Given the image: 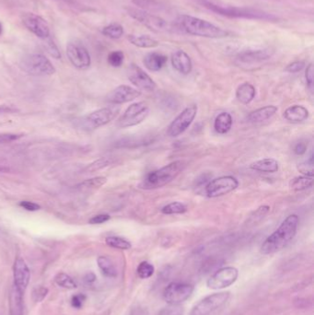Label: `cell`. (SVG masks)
I'll list each match as a JSON object with an SVG mask.
<instances>
[{
	"mask_svg": "<svg viewBox=\"0 0 314 315\" xmlns=\"http://www.w3.org/2000/svg\"><path fill=\"white\" fill-rule=\"evenodd\" d=\"M300 218L296 214L287 216L277 230L265 239L261 252L263 254H272L286 247L296 236Z\"/></svg>",
	"mask_w": 314,
	"mask_h": 315,
	"instance_id": "1",
	"label": "cell"
},
{
	"mask_svg": "<svg viewBox=\"0 0 314 315\" xmlns=\"http://www.w3.org/2000/svg\"><path fill=\"white\" fill-rule=\"evenodd\" d=\"M197 3L203 6L205 9H208L214 13L228 17V18H247V19H259L264 22H278V18L274 14L265 12L259 9L250 8H238L216 4L210 0H196Z\"/></svg>",
	"mask_w": 314,
	"mask_h": 315,
	"instance_id": "2",
	"label": "cell"
},
{
	"mask_svg": "<svg viewBox=\"0 0 314 315\" xmlns=\"http://www.w3.org/2000/svg\"><path fill=\"white\" fill-rule=\"evenodd\" d=\"M177 23L183 32L194 36L221 39L228 35V32L216 26L213 23L190 15L179 16Z\"/></svg>",
	"mask_w": 314,
	"mask_h": 315,
	"instance_id": "3",
	"label": "cell"
},
{
	"mask_svg": "<svg viewBox=\"0 0 314 315\" xmlns=\"http://www.w3.org/2000/svg\"><path fill=\"white\" fill-rule=\"evenodd\" d=\"M186 166L187 162L185 161L178 160L173 162L159 170L149 172L139 186L145 190L161 188L175 180L184 171Z\"/></svg>",
	"mask_w": 314,
	"mask_h": 315,
	"instance_id": "4",
	"label": "cell"
},
{
	"mask_svg": "<svg viewBox=\"0 0 314 315\" xmlns=\"http://www.w3.org/2000/svg\"><path fill=\"white\" fill-rule=\"evenodd\" d=\"M22 68L32 76H51L55 73L54 65L44 54H32L25 56L22 61Z\"/></svg>",
	"mask_w": 314,
	"mask_h": 315,
	"instance_id": "5",
	"label": "cell"
},
{
	"mask_svg": "<svg viewBox=\"0 0 314 315\" xmlns=\"http://www.w3.org/2000/svg\"><path fill=\"white\" fill-rule=\"evenodd\" d=\"M120 113L119 106H109L104 108L99 109L95 112L88 114L87 116L82 118L80 121V126L83 129L86 130H94L100 126H105L113 121L114 118Z\"/></svg>",
	"mask_w": 314,
	"mask_h": 315,
	"instance_id": "6",
	"label": "cell"
},
{
	"mask_svg": "<svg viewBox=\"0 0 314 315\" xmlns=\"http://www.w3.org/2000/svg\"><path fill=\"white\" fill-rule=\"evenodd\" d=\"M128 13L137 21L138 23H141L145 27L150 29L152 32H166L172 31V25L165 21L164 18L159 16H156L153 14L149 13L148 11L142 10V9H129Z\"/></svg>",
	"mask_w": 314,
	"mask_h": 315,
	"instance_id": "7",
	"label": "cell"
},
{
	"mask_svg": "<svg viewBox=\"0 0 314 315\" xmlns=\"http://www.w3.org/2000/svg\"><path fill=\"white\" fill-rule=\"evenodd\" d=\"M231 297L228 291L213 293L201 300L192 309L190 315H210L225 305Z\"/></svg>",
	"mask_w": 314,
	"mask_h": 315,
	"instance_id": "8",
	"label": "cell"
},
{
	"mask_svg": "<svg viewBox=\"0 0 314 315\" xmlns=\"http://www.w3.org/2000/svg\"><path fill=\"white\" fill-rule=\"evenodd\" d=\"M150 114V108L146 102H139L133 104L128 107L123 115L119 118L117 126L120 128H127L137 126L145 121Z\"/></svg>",
	"mask_w": 314,
	"mask_h": 315,
	"instance_id": "9",
	"label": "cell"
},
{
	"mask_svg": "<svg viewBox=\"0 0 314 315\" xmlns=\"http://www.w3.org/2000/svg\"><path fill=\"white\" fill-rule=\"evenodd\" d=\"M239 181L233 176H221L210 181L205 185V194L210 198H219L237 189Z\"/></svg>",
	"mask_w": 314,
	"mask_h": 315,
	"instance_id": "10",
	"label": "cell"
},
{
	"mask_svg": "<svg viewBox=\"0 0 314 315\" xmlns=\"http://www.w3.org/2000/svg\"><path fill=\"white\" fill-rule=\"evenodd\" d=\"M193 292L194 287L190 284L173 282L164 289L163 299L171 305H177L188 300Z\"/></svg>",
	"mask_w": 314,
	"mask_h": 315,
	"instance_id": "11",
	"label": "cell"
},
{
	"mask_svg": "<svg viewBox=\"0 0 314 315\" xmlns=\"http://www.w3.org/2000/svg\"><path fill=\"white\" fill-rule=\"evenodd\" d=\"M197 110L198 108L196 104H192L184 109L169 126L168 135L171 137H177L184 133L195 120Z\"/></svg>",
	"mask_w": 314,
	"mask_h": 315,
	"instance_id": "12",
	"label": "cell"
},
{
	"mask_svg": "<svg viewBox=\"0 0 314 315\" xmlns=\"http://www.w3.org/2000/svg\"><path fill=\"white\" fill-rule=\"evenodd\" d=\"M239 271L233 266L222 267L216 271L206 282L207 288L211 289H222L228 288L236 282Z\"/></svg>",
	"mask_w": 314,
	"mask_h": 315,
	"instance_id": "13",
	"label": "cell"
},
{
	"mask_svg": "<svg viewBox=\"0 0 314 315\" xmlns=\"http://www.w3.org/2000/svg\"><path fill=\"white\" fill-rule=\"evenodd\" d=\"M67 55L70 63L78 69H87L91 63V55L84 45L78 42H70L67 46Z\"/></svg>",
	"mask_w": 314,
	"mask_h": 315,
	"instance_id": "14",
	"label": "cell"
},
{
	"mask_svg": "<svg viewBox=\"0 0 314 315\" xmlns=\"http://www.w3.org/2000/svg\"><path fill=\"white\" fill-rule=\"evenodd\" d=\"M128 77L133 85L136 86L139 90L145 91H153L157 88L155 81H153L150 75H148L141 68L132 64L128 69Z\"/></svg>",
	"mask_w": 314,
	"mask_h": 315,
	"instance_id": "15",
	"label": "cell"
},
{
	"mask_svg": "<svg viewBox=\"0 0 314 315\" xmlns=\"http://www.w3.org/2000/svg\"><path fill=\"white\" fill-rule=\"evenodd\" d=\"M23 23L35 36L45 40L50 37V29L48 23L41 16L34 13H26L23 16Z\"/></svg>",
	"mask_w": 314,
	"mask_h": 315,
	"instance_id": "16",
	"label": "cell"
},
{
	"mask_svg": "<svg viewBox=\"0 0 314 315\" xmlns=\"http://www.w3.org/2000/svg\"><path fill=\"white\" fill-rule=\"evenodd\" d=\"M141 96V91L130 86L120 85L106 96V101L114 105L127 104Z\"/></svg>",
	"mask_w": 314,
	"mask_h": 315,
	"instance_id": "17",
	"label": "cell"
},
{
	"mask_svg": "<svg viewBox=\"0 0 314 315\" xmlns=\"http://www.w3.org/2000/svg\"><path fill=\"white\" fill-rule=\"evenodd\" d=\"M31 272L28 267L26 262L22 257L16 258L13 266L14 287L18 289L19 292L24 294L27 289L28 285L30 283Z\"/></svg>",
	"mask_w": 314,
	"mask_h": 315,
	"instance_id": "18",
	"label": "cell"
},
{
	"mask_svg": "<svg viewBox=\"0 0 314 315\" xmlns=\"http://www.w3.org/2000/svg\"><path fill=\"white\" fill-rule=\"evenodd\" d=\"M273 53V51L270 48L245 50L238 54L237 59L238 61L243 64L260 63L270 58Z\"/></svg>",
	"mask_w": 314,
	"mask_h": 315,
	"instance_id": "19",
	"label": "cell"
},
{
	"mask_svg": "<svg viewBox=\"0 0 314 315\" xmlns=\"http://www.w3.org/2000/svg\"><path fill=\"white\" fill-rule=\"evenodd\" d=\"M173 68L182 75L190 74L193 68V64L190 56L182 50H178L172 54Z\"/></svg>",
	"mask_w": 314,
	"mask_h": 315,
	"instance_id": "20",
	"label": "cell"
},
{
	"mask_svg": "<svg viewBox=\"0 0 314 315\" xmlns=\"http://www.w3.org/2000/svg\"><path fill=\"white\" fill-rule=\"evenodd\" d=\"M278 112V107L275 105H267L262 108L257 109L247 116V121L252 124H258L262 122L266 121L271 117H273L276 113Z\"/></svg>",
	"mask_w": 314,
	"mask_h": 315,
	"instance_id": "21",
	"label": "cell"
},
{
	"mask_svg": "<svg viewBox=\"0 0 314 315\" xmlns=\"http://www.w3.org/2000/svg\"><path fill=\"white\" fill-rule=\"evenodd\" d=\"M284 118L287 121L298 124L305 121L309 117V111L302 105H293L284 112Z\"/></svg>",
	"mask_w": 314,
	"mask_h": 315,
	"instance_id": "22",
	"label": "cell"
},
{
	"mask_svg": "<svg viewBox=\"0 0 314 315\" xmlns=\"http://www.w3.org/2000/svg\"><path fill=\"white\" fill-rule=\"evenodd\" d=\"M9 315H24L23 294L12 287L9 293Z\"/></svg>",
	"mask_w": 314,
	"mask_h": 315,
	"instance_id": "23",
	"label": "cell"
},
{
	"mask_svg": "<svg viewBox=\"0 0 314 315\" xmlns=\"http://www.w3.org/2000/svg\"><path fill=\"white\" fill-rule=\"evenodd\" d=\"M167 60L168 58L166 55L153 52L146 54L144 57L143 62L149 70H151L152 72H157L163 68L165 64L167 63Z\"/></svg>",
	"mask_w": 314,
	"mask_h": 315,
	"instance_id": "24",
	"label": "cell"
},
{
	"mask_svg": "<svg viewBox=\"0 0 314 315\" xmlns=\"http://www.w3.org/2000/svg\"><path fill=\"white\" fill-rule=\"evenodd\" d=\"M250 168L254 171L266 172V173H274L277 172L279 169V164L277 160L273 158H265L263 160H259L253 162L250 165Z\"/></svg>",
	"mask_w": 314,
	"mask_h": 315,
	"instance_id": "25",
	"label": "cell"
},
{
	"mask_svg": "<svg viewBox=\"0 0 314 315\" xmlns=\"http://www.w3.org/2000/svg\"><path fill=\"white\" fill-rule=\"evenodd\" d=\"M256 90L254 86L248 82H244L238 87L236 90V98L241 104H250L255 99Z\"/></svg>",
	"mask_w": 314,
	"mask_h": 315,
	"instance_id": "26",
	"label": "cell"
},
{
	"mask_svg": "<svg viewBox=\"0 0 314 315\" xmlns=\"http://www.w3.org/2000/svg\"><path fill=\"white\" fill-rule=\"evenodd\" d=\"M233 117L228 113H219L214 122V128L220 135L227 134L233 126Z\"/></svg>",
	"mask_w": 314,
	"mask_h": 315,
	"instance_id": "27",
	"label": "cell"
},
{
	"mask_svg": "<svg viewBox=\"0 0 314 315\" xmlns=\"http://www.w3.org/2000/svg\"><path fill=\"white\" fill-rule=\"evenodd\" d=\"M98 266L100 268L101 274L110 279H114L117 277V269L114 266L113 261L107 257H99L97 259Z\"/></svg>",
	"mask_w": 314,
	"mask_h": 315,
	"instance_id": "28",
	"label": "cell"
},
{
	"mask_svg": "<svg viewBox=\"0 0 314 315\" xmlns=\"http://www.w3.org/2000/svg\"><path fill=\"white\" fill-rule=\"evenodd\" d=\"M128 39L133 45L139 48H153L159 45V42L149 35H128Z\"/></svg>",
	"mask_w": 314,
	"mask_h": 315,
	"instance_id": "29",
	"label": "cell"
},
{
	"mask_svg": "<svg viewBox=\"0 0 314 315\" xmlns=\"http://www.w3.org/2000/svg\"><path fill=\"white\" fill-rule=\"evenodd\" d=\"M313 185V178L308 176H298L293 178L289 183V187L293 191H303V190L310 189Z\"/></svg>",
	"mask_w": 314,
	"mask_h": 315,
	"instance_id": "30",
	"label": "cell"
},
{
	"mask_svg": "<svg viewBox=\"0 0 314 315\" xmlns=\"http://www.w3.org/2000/svg\"><path fill=\"white\" fill-rule=\"evenodd\" d=\"M105 243L110 247L119 250H129L132 247V244L128 240L118 237V236H110L105 239Z\"/></svg>",
	"mask_w": 314,
	"mask_h": 315,
	"instance_id": "31",
	"label": "cell"
},
{
	"mask_svg": "<svg viewBox=\"0 0 314 315\" xmlns=\"http://www.w3.org/2000/svg\"><path fill=\"white\" fill-rule=\"evenodd\" d=\"M102 34L111 39H119L123 35V28L119 23H111L102 29Z\"/></svg>",
	"mask_w": 314,
	"mask_h": 315,
	"instance_id": "32",
	"label": "cell"
},
{
	"mask_svg": "<svg viewBox=\"0 0 314 315\" xmlns=\"http://www.w3.org/2000/svg\"><path fill=\"white\" fill-rule=\"evenodd\" d=\"M106 183H107L106 177L98 176V177H94V178L88 179V180L82 182L77 187L81 188V189H96V188H100L102 185H104Z\"/></svg>",
	"mask_w": 314,
	"mask_h": 315,
	"instance_id": "33",
	"label": "cell"
},
{
	"mask_svg": "<svg viewBox=\"0 0 314 315\" xmlns=\"http://www.w3.org/2000/svg\"><path fill=\"white\" fill-rule=\"evenodd\" d=\"M186 211V206L181 202L170 203L161 209V212L164 215H177V214H183Z\"/></svg>",
	"mask_w": 314,
	"mask_h": 315,
	"instance_id": "34",
	"label": "cell"
},
{
	"mask_svg": "<svg viewBox=\"0 0 314 315\" xmlns=\"http://www.w3.org/2000/svg\"><path fill=\"white\" fill-rule=\"evenodd\" d=\"M55 282L61 288L67 289H74L77 288V283L75 282V280L66 273H58L55 275Z\"/></svg>",
	"mask_w": 314,
	"mask_h": 315,
	"instance_id": "35",
	"label": "cell"
},
{
	"mask_svg": "<svg viewBox=\"0 0 314 315\" xmlns=\"http://www.w3.org/2000/svg\"><path fill=\"white\" fill-rule=\"evenodd\" d=\"M133 3L145 11H159L163 9V7L157 0H133Z\"/></svg>",
	"mask_w": 314,
	"mask_h": 315,
	"instance_id": "36",
	"label": "cell"
},
{
	"mask_svg": "<svg viewBox=\"0 0 314 315\" xmlns=\"http://www.w3.org/2000/svg\"><path fill=\"white\" fill-rule=\"evenodd\" d=\"M155 272V268L150 262L144 261L137 266V274L138 278L141 279H148L151 278Z\"/></svg>",
	"mask_w": 314,
	"mask_h": 315,
	"instance_id": "37",
	"label": "cell"
},
{
	"mask_svg": "<svg viewBox=\"0 0 314 315\" xmlns=\"http://www.w3.org/2000/svg\"><path fill=\"white\" fill-rule=\"evenodd\" d=\"M112 163H113V160L111 158H100V159L92 162L91 164L87 167L86 171L93 172V171H99V170H101L105 167L109 166L110 164H112Z\"/></svg>",
	"mask_w": 314,
	"mask_h": 315,
	"instance_id": "38",
	"label": "cell"
},
{
	"mask_svg": "<svg viewBox=\"0 0 314 315\" xmlns=\"http://www.w3.org/2000/svg\"><path fill=\"white\" fill-rule=\"evenodd\" d=\"M123 59L124 55L122 51H114L108 55V63L114 68H119L123 65Z\"/></svg>",
	"mask_w": 314,
	"mask_h": 315,
	"instance_id": "39",
	"label": "cell"
},
{
	"mask_svg": "<svg viewBox=\"0 0 314 315\" xmlns=\"http://www.w3.org/2000/svg\"><path fill=\"white\" fill-rule=\"evenodd\" d=\"M45 48H46L47 53L50 54L51 56H53L54 58H61V53L59 49L57 48V46L55 44V42L51 39L50 37L45 39Z\"/></svg>",
	"mask_w": 314,
	"mask_h": 315,
	"instance_id": "40",
	"label": "cell"
},
{
	"mask_svg": "<svg viewBox=\"0 0 314 315\" xmlns=\"http://www.w3.org/2000/svg\"><path fill=\"white\" fill-rule=\"evenodd\" d=\"M312 156L309 159V161H307L306 162L301 163L299 164L298 166V170L301 171V173L304 176H308V177H312L313 178V160H312Z\"/></svg>",
	"mask_w": 314,
	"mask_h": 315,
	"instance_id": "41",
	"label": "cell"
},
{
	"mask_svg": "<svg viewBox=\"0 0 314 315\" xmlns=\"http://www.w3.org/2000/svg\"><path fill=\"white\" fill-rule=\"evenodd\" d=\"M49 292L48 288L43 286H38L32 289V299L33 302H41L46 299L47 294Z\"/></svg>",
	"mask_w": 314,
	"mask_h": 315,
	"instance_id": "42",
	"label": "cell"
},
{
	"mask_svg": "<svg viewBox=\"0 0 314 315\" xmlns=\"http://www.w3.org/2000/svg\"><path fill=\"white\" fill-rule=\"evenodd\" d=\"M270 211V207L269 206H262L259 208H257L254 214L250 216V221H261L262 219H264V216Z\"/></svg>",
	"mask_w": 314,
	"mask_h": 315,
	"instance_id": "43",
	"label": "cell"
},
{
	"mask_svg": "<svg viewBox=\"0 0 314 315\" xmlns=\"http://www.w3.org/2000/svg\"><path fill=\"white\" fill-rule=\"evenodd\" d=\"M304 68H305V62L304 61H294L289 65H287V68H285V70L287 72L298 73L301 71Z\"/></svg>",
	"mask_w": 314,
	"mask_h": 315,
	"instance_id": "44",
	"label": "cell"
},
{
	"mask_svg": "<svg viewBox=\"0 0 314 315\" xmlns=\"http://www.w3.org/2000/svg\"><path fill=\"white\" fill-rule=\"evenodd\" d=\"M306 81H307V85L310 88V90L313 89V65L310 64L307 68H306L305 72Z\"/></svg>",
	"mask_w": 314,
	"mask_h": 315,
	"instance_id": "45",
	"label": "cell"
},
{
	"mask_svg": "<svg viewBox=\"0 0 314 315\" xmlns=\"http://www.w3.org/2000/svg\"><path fill=\"white\" fill-rule=\"evenodd\" d=\"M111 219V216L107 214H100V215H96V216H92L91 220L89 221L90 224H93V225H97V224H102L105 223L106 221H109Z\"/></svg>",
	"mask_w": 314,
	"mask_h": 315,
	"instance_id": "46",
	"label": "cell"
},
{
	"mask_svg": "<svg viewBox=\"0 0 314 315\" xmlns=\"http://www.w3.org/2000/svg\"><path fill=\"white\" fill-rule=\"evenodd\" d=\"M86 301V296L83 295V294H77V295H74L72 299H71V304L74 308H77V309H80L83 306V303Z\"/></svg>",
	"mask_w": 314,
	"mask_h": 315,
	"instance_id": "47",
	"label": "cell"
},
{
	"mask_svg": "<svg viewBox=\"0 0 314 315\" xmlns=\"http://www.w3.org/2000/svg\"><path fill=\"white\" fill-rule=\"evenodd\" d=\"M22 136H23V135H16V134H3V135H0V144L12 142V141L20 139Z\"/></svg>",
	"mask_w": 314,
	"mask_h": 315,
	"instance_id": "48",
	"label": "cell"
},
{
	"mask_svg": "<svg viewBox=\"0 0 314 315\" xmlns=\"http://www.w3.org/2000/svg\"><path fill=\"white\" fill-rule=\"evenodd\" d=\"M19 206L28 211H37L41 208V207L38 204L31 202V201H22L19 203Z\"/></svg>",
	"mask_w": 314,
	"mask_h": 315,
	"instance_id": "49",
	"label": "cell"
},
{
	"mask_svg": "<svg viewBox=\"0 0 314 315\" xmlns=\"http://www.w3.org/2000/svg\"><path fill=\"white\" fill-rule=\"evenodd\" d=\"M307 149H308V146H307L306 143H304V142H299V143H297V144L294 146L293 151H294V153L298 155V156H301V155L306 153Z\"/></svg>",
	"mask_w": 314,
	"mask_h": 315,
	"instance_id": "50",
	"label": "cell"
},
{
	"mask_svg": "<svg viewBox=\"0 0 314 315\" xmlns=\"http://www.w3.org/2000/svg\"><path fill=\"white\" fill-rule=\"evenodd\" d=\"M182 311H181V308L177 307L176 305H173V307L168 308L166 310L161 311L159 315H182Z\"/></svg>",
	"mask_w": 314,
	"mask_h": 315,
	"instance_id": "51",
	"label": "cell"
},
{
	"mask_svg": "<svg viewBox=\"0 0 314 315\" xmlns=\"http://www.w3.org/2000/svg\"><path fill=\"white\" fill-rule=\"evenodd\" d=\"M95 274H94V273H91V272H90V273H88V274H86V275H85V277H84V281H85V282L88 284L93 283V282H95Z\"/></svg>",
	"mask_w": 314,
	"mask_h": 315,
	"instance_id": "52",
	"label": "cell"
},
{
	"mask_svg": "<svg viewBox=\"0 0 314 315\" xmlns=\"http://www.w3.org/2000/svg\"><path fill=\"white\" fill-rule=\"evenodd\" d=\"M9 171V168L5 166H0V173H4V172H8Z\"/></svg>",
	"mask_w": 314,
	"mask_h": 315,
	"instance_id": "53",
	"label": "cell"
},
{
	"mask_svg": "<svg viewBox=\"0 0 314 315\" xmlns=\"http://www.w3.org/2000/svg\"><path fill=\"white\" fill-rule=\"evenodd\" d=\"M110 314H111V311H110V310H108V311H104V312H103V313H102V314L101 315H110Z\"/></svg>",
	"mask_w": 314,
	"mask_h": 315,
	"instance_id": "54",
	"label": "cell"
},
{
	"mask_svg": "<svg viewBox=\"0 0 314 315\" xmlns=\"http://www.w3.org/2000/svg\"><path fill=\"white\" fill-rule=\"evenodd\" d=\"M2 33V24L0 23V34Z\"/></svg>",
	"mask_w": 314,
	"mask_h": 315,
	"instance_id": "55",
	"label": "cell"
},
{
	"mask_svg": "<svg viewBox=\"0 0 314 315\" xmlns=\"http://www.w3.org/2000/svg\"><path fill=\"white\" fill-rule=\"evenodd\" d=\"M61 1H66V2H70L71 0H61Z\"/></svg>",
	"mask_w": 314,
	"mask_h": 315,
	"instance_id": "56",
	"label": "cell"
}]
</instances>
